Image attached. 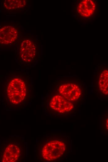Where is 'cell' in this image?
<instances>
[{"instance_id":"1","label":"cell","mask_w":108,"mask_h":162,"mask_svg":"<svg viewBox=\"0 0 108 162\" xmlns=\"http://www.w3.org/2000/svg\"><path fill=\"white\" fill-rule=\"evenodd\" d=\"M3 103L7 110L18 111L25 109L33 98L34 86L29 74L12 71L4 76Z\"/></svg>"},{"instance_id":"2","label":"cell","mask_w":108,"mask_h":162,"mask_svg":"<svg viewBox=\"0 0 108 162\" xmlns=\"http://www.w3.org/2000/svg\"><path fill=\"white\" fill-rule=\"evenodd\" d=\"M27 142L23 136L14 135L0 141V162H24L28 155Z\"/></svg>"},{"instance_id":"3","label":"cell","mask_w":108,"mask_h":162,"mask_svg":"<svg viewBox=\"0 0 108 162\" xmlns=\"http://www.w3.org/2000/svg\"><path fill=\"white\" fill-rule=\"evenodd\" d=\"M52 88L71 102L79 100L86 89L83 80L77 76H61L52 84Z\"/></svg>"},{"instance_id":"4","label":"cell","mask_w":108,"mask_h":162,"mask_svg":"<svg viewBox=\"0 0 108 162\" xmlns=\"http://www.w3.org/2000/svg\"><path fill=\"white\" fill-rule=\"evenodd\" d=\"M65 150L64 142L54 136L43 138L35 145V160L46 161L56 160L62 155Z\"/></svg>"},{"instance_id":"5","label":"cell","mask_w":108,"mask_h":162,"mask_svg":"<svg viewBox=\"0 0 108 162\" xmlns=\"http://www.w3.org/2000/svg\"><path fill=\"white\" fill-rule=\"evenodd\" d=\"M100 2L97 0H73L72 13L78 22L84 24L90 23L98 17Z\"/></svg>"},{"instance_id":"6","label":"cell","mask_w":108,"mask_h":162,"mask_svg":"<svg viewBox=\"0 0 108 162\" xmlns=\"http://www.w3.org/2000/svg\"><path fill=\"white\" fill-rule=\"evenodd\" d=\"M17 59L19 64L31 66L39 59L40 44L36 39L26 36L21 38L19 43Z\"/></svg>"},{"instance_id":"7","label":"cell","mask_w":108,"mask_h":162,"mask_svg":"<svg viewBox=\"0 0 108 162\" xmlns=\"http://www.w3.org/2000/svg\"><path fill=\"white\" fill-rule=\"evenodd\" d=\"M43 105L45 111L50 114L57 115L70 112L74 105L51 88L45 98Z\"/></svg>"},{"instance_id":"8","label":"cell","mask_w":108,"mask_h":162,"mask_svg":"<svg viewBox=\"0 0 108 162\" xmlns=\"http://www.w3.org/2000/svg\"><path fill=\"white\" fill-rule=\"evenodd\" d=\"M108 64H98L94 71L92 86L96 91L105 96H108Z\"/></svg>"},{"instance_id":"9","label":"cell","mask_w":108,"mask_h":162,"mask_svg":"<svg viewBox=\"0 0 108 162\" xmlns=\"http://www.w3.org/2000/svg\"><path fill=\"white\" fill-rule=\"evenodd\" d=\"M20 34L19 27L16 25L4 24L0 26V46L13 45Z\"/></svg>"},{"instance_id":"10","label":"cell","mask_w":108,"mask_h":162,"mask_svg":"<svg viewBox=\"0 0 108 162\" xmlns=\"http://www.w3.org/2000/svg\"><path fill=\"white\" fill-rule=\"evenodd\" d=\"M28 4L26 0H5L2 4V6L7 11L22 10L26 8Z\"/></svg>"},{"instance_id":"11","label":"cell","mask_w":108,"mask_h":162,"mask_svg":"<svg viewBox=\"0 0 108 162\" xmlns=\"http://www.w3.org/2000/svg\"><path fill=\"white\" fill-rule=\"evenodd\" d=\"M106 128L107 129H108V119H106Z\"/></svg>"}]
</instances>
